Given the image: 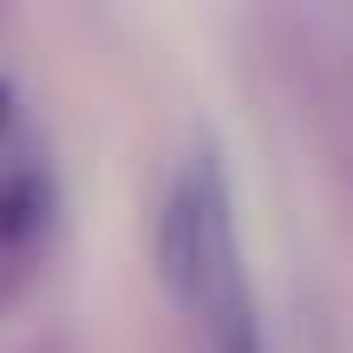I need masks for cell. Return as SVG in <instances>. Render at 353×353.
Segmentation results:
<instances>
[{"label":"cell","instance_id":"6da1fadb","mask_svg":"<svg viewBox=\"0 0 353 353\" xmlns=\"http://www.w3.org/2000/svg\"><path fill=\"white\" fill-rule=\"evenodd\" d=\"M52 242V176L39 164H20L0 176V314L33 288Z\"/></svg>","mask_w":353,"mask_h":353},{"label":"cell","instance_id":"7a4b0ae2","mask_svg":"<svg viewBox=\"0 0 353 353\" xmlns=\"http://www.w3.org/2000/svg\"><path fill=\"white\" fill-rule=\"evenodd\" d=\"M190 314H196L210 353H262V327H255V301H249V275H236V281H223L216 294H203Z\"/></svg>","mask_w":353,"mask_h":353},{"label":"cell","instance_id":"3957f363","mask_svg":"<svg viewBox=\"0 0 353 353\" xmlns=\"http://www.w3.org/2000/svg\"><path fill=\"white\" fill-rule=\"evenodd\" d=\"M7 99H13V92H7V79H0V131H7Z\"/></svg>","mask_w":353,"mask_h":353}]
</instances>
